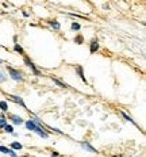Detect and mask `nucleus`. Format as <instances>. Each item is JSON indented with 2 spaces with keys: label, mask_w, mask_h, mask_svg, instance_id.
Returning a JSON list of instances; mask_svg holds the SVG:
<instances>
[{
  "label": "nucleus",
  "mask_w": 146,
  "mask_h": 157,
  "mask_svg": "<svg viewBox=\"0 0 146 157\" xmlns=\"http://www.w3.org/2000/svg\"><path fill=\"white\" fill-rule=\"evenodd\" d=\"M5 125H7V119L4 116H0V129H4Z\"/></svg>",
  "instance_id": "obj_18"
},
{
  "label": "nucleus",
  "mask_w": 146,
  "mask_h": 157,
  "mask_svg": "<svg viewBox=\"0 0 146 157\" xmlns=\"http://www.w3.org/2000/svg\"><path fill=\"white\" fill-rule=\"evenodd\" d=\"M4 131L5 133H14V126H12V125H5V126H4Z\"/></svg>",
  "instance_id": "obj_17"
},
{
  "label": "nucleus",
  "mask_w": 146,
  "mask_h": 157,
  "mask_svg": "<svg viewBox=\"0 0 146 157\" xmlns=\"http://www.w3.org/2000/svg\"><path fill=\"white\" fill-rule=\"evenodd\" d=\"M0 110L2 111H8V103L7 102H4V100H2V102H0Z\"/></svg>",
  "instance_id": "obj_15"
},
{
  "label": "nucleus",
  "mask_w": 146,
  "mask_h": 157,
  "mask_svg": "<svg viewBox=\"0 0 146 157\" xmlns=\"http://www.w3.org/2000/svg\"><path fill=\"white\" fill-rule=\"evenodd\" d=\"M51 81H53L54 84H57L58 87H61V88H68V85L65 83H62L61 80H58V78H56V77H51Z\"/></svg>",
  "instance_id": "obj_12"
},
{
  "label": "nucleus",
  "mask_w": 146,
  "mask_h": 157,
  "mask_svg": "<svg viewBox=\"0 0 146 157\" xmlns=\"http://www.w3.org/2000/svg\"><path fill=\"white\" fill-rule=\"evenodd\" d=\"M73 41H75V43H77V45H81V43H84V37L81 34H78V35H76Z\"/></svg>",
  "instance_id": "obj_14"
},
{
  "label": "nucleus",
  "mask_w": 146,
  "mask_h": 157,
  "mask_svg": "<svg viewBox=\"0 0 146 157\" xmlns=\"http://www.w3.org/2000/svg\"><path fill=\"white\" fill-rule=\"evenodd\" d=\"M57 157H62V156H57Z\"/></svg>",
  "instance_id": "obj_25"
},
{
  "label": "nucleus",
  "mask_w": 146,
  "mask_h": 157,
  "mask_svg": "<svg viewBox=\"0 0 146 157\" xmlns=\"http://www.w3.org/2000/svg\"><path fill=\"white\" fill-rule=\"evenodd\" d=\"M5 80H7V77H5V76L4 75H3V73L2 72H0V83H4V81Z\"/></svg>",
  "instance_id": "obj_21"
},
{
  "label": "nucleus",
  "mask_w": 146,
  "mask_h": 157,
  "mask_svg": "<svg viewBox=\"0 0 146 157\" xmlns=\"http://www.w3.org/2000/svg\"><path fill=\"white\" fill-rule=\"evenodd\" d=\"M8 154H10L11 157H18V156H16V153H15V152L12 150V149H11V150H10V153H8Z\"/></svg>",
  "instance_id": "obj_22"
},
{
  "label": "nucleus",
  "mask_w": 146,
  "mask_h": 157,
  "mask_svg": "<svg viewBox=\"0 0 146 157\" xmlns=\"http://www.w3.org/2000/svg\"><path fill=\"white\" fill-rule=\"evenodd\" d=\"M20 157H29V156H20Z\"/></svg>",
  "instance_id": "obj_24"
},
{
  "label": "nucleus",
  "mask_w": 146,
  "mask_h": 157,
  "mask_svg": "<svg viewBox=\"0 0 146 157\" xmlns=\"http://www.w3.org/2000/svg\"><path fill=\"white\" fill-rule=\"evenodd\" d=\"M26 127H27V130H30V131H34L35 129H37V122L35 121H32V119H29V121H26Z\"/></svg>",
  "instance_id": "obj_7"
},
{
  "label": "nucleus",
  "mask_w": 146,
  "mask_h": 157,
  "mask_svg": "<svg viewBox=\"0 0 146 157\" xmlns=\"http://www.w3.org/2000/svg\"><path fill=\"white\" fill-rule=\"evenodd\" d=\"M3 62H4V61H3V60H0V64H3Z\"/></svg>",
  "instance_id": "obj_23"
},
{
  "label": "nucleus",
  "mask_w": 146,
  "mask_h": 157,
  "mask_svg": "<svg viewBox=\"0 0 146 157\" xmlns=\"http://www.w3.org/2000/svg\"><path fill=\"white\" fill-rule=\"evenodd\" d=\"M34 133H37V134H39L42 138H47V137H49V134L45 131V130H43V127L38 126V125H37V129L34 130Z\"/></svg>",
  "instance_id": "obj_9"
},
{
  "label": "nucleus",
  "mask_w": 146,
  "mask_h": 157,
  "mask_svg": "<svg viewBox=\"0 0 146 157\" xmlns=\"http://www.w3.org/2000/svg\"><path fill=\"white\" fill-rule=\"evenodd\" d=\"M75 70H76V72H77V75L80 76V78H81V80H83V83L88 84V81H87L85 76H84V72H83V66H81V65H77V66L75 68Z\"/></svg>",
  "instance_id": "obj_6"
},
{
  "label": "nucleus",
  "mask_w": 146,
  "mask_h": 157,
  "mask_svg": "<svg viewBox=\"0 0 146 157\" xmlns=\"http://www.w3.org/2000/svg\"><path fill=\"white\" fill-rule=\"evenodd\" d=\"M8 97H10V100L15 102L16 104H20L22 107H23V108H26V110H27V107H26V104H24V102H23V99H22V97L16 96V95H8Z\"/></svg>",
  "instance_id": "obj_4"
},
{
  "label": "nucleus",
  "mask_w": 146,
  "mask_h": 157,
  "mask_svg": "<svg viewBox=\"0 0 146 157\" xmlns=\"http://www.w3.org/2000/svg\"><path fill=\"white\" fill-rule=\"evenodd\" d=\"M47 23L50 24V26L53 27L54 30H59V29H61V24H59V23H58V22H57V20H49Z\"/></svg>",
  "instance_id": "obj_13"
},
{
  "label": "nucleus",
  "mask_w": 146,
  "mask_h": 157,
  "mask_svg": "<svg viewBox=\"0 0 146 157\" xmlns=\"http://www.w3.org/2000/svg\"><path fill=\"white\" fill-rule=\"evenodd\" d=\"M23 61H24V64H26L27 66H29L30 69L32 70V73H34L35 76H41V72L37 69V66H35V64L31 61V60L29 58V57H27V56H23Z\"/></svg>",
  "instance_id": "obj_2"
},
{
  "label": "nucleus",
  "mask_w": 146,
  "mask_h": 157,
  "mask_svg": "<svg viewBox=\"0 0 146 157\" xmlns=\"http://www.w3.org/2000/svg\"><path fill=\"white\" fill-rule=\"evenodd\" d=\"M11 149H12V150H22V149H23V145H22L20 142H12L11 143Z\"/></svg>",
  "instance_id": "obj_11"
},
{
  "label": "nucleus",
  "mask_w": 146,
  "mask_h": 157,
  "mask_svg": "<svg viewBox=\"0 0 146 157\" xmlns=\"http://www.w3.org/2000/svg\"><path fill=\"white\" fill-rule=\"evenodd\" d=\"M7 70H8V73H10V77L12 78L14 81H23L24 78H23V75H22V72L19 69H15V68H12V66H10V65H7Z\"/></svg>",
  "instance_id": "obj_1"
},
{
  "label": "nucleus",
  "mask_w": 146,
  "mask_h": 157,
  "mask_svg": "<svg viewBox=\"0 0 146 157\" xmlns=\"http://www.w3.org/2000/svg\"><path fill=\"white\" fill-rule=\"evenodd\" d=\"M81 146H83L85 150L91 152V153H99V152H97V149H95L93 146H92L91 143H88V142H81Z\"/></svg>",
  "instance_id": "obj_8"
},
{
  "label": "nucleus",
  "mask_w": 146,
  "mask_h": 157,
  "mask_svg": "<svg viewBox=\"0 0 146 157\" xmlns=\"http://www.w3.org/2000/svg\"><path fill=\"white\" fill-rule=\"evenodd\" d=\"M70 27H72V30H75V31H78V30L81 29V26L77 23V22H73V23H72V26H70Z\"/></svg>",
  "instance_id": "obj_19"
},
{
  "label": "nucleus",
  "mask_w": 146,
  "mask_h": 157,
  "mask_svg": "<svg viewBox=\"0 0 146 157\" xmlns=\"http://www.w3.org/2000/svg\"><path fill=\"white\" fill-rule=\"evenodd\" d=\"M10 150H11L10 148H7V146H3V145H0V152H2V153H5V154H8V153H10Z\"/></svg>",
  "instance_id": "obj_20"
},
{
  "label": "nucleus",
  "mask_w": 146,
  "mask_h": 157,
  "mask_svg": "<svg viewBox=\"0 0 146 157\" xmlns=\"http://www.w3.org/2000/svg\"><path fill=\"white\" fill-rule=\"evenodd\" d=\"M100 45H99V41H97V38H93V39L91 41V43H89V53L93 54L96 53L97 50H99Z\"/></svg>",
  "instance_id": "obj_3"
},
{
  "label": "nucleus",
  "mask_w": 146,
  "mask_h": 157,
  "mask_svg": "<svg viewBox=\"0 0 146 157\" xmlns=\"http://www.w3.org/2000/svg\"><path fill=\"white\" fill-rule=\"evenodd\" d=\"M8 119H11V121H12V123H15V125H22V123H23V118H22V116H19V115L10 114V115H8Z\"/></svg>",
  "instance_id": "obj_5"
},
{
  "label": "nucleus",
  "mask_w": 146,
  "mask_h": 157,
  "mask_svg": "<svg viewBox=\"0 0 146 157\" xmlns=\"http://www.w3.org/2000/svg\"><path fill=\"white\" fill-rule=\"evenodd\" d=\"M120 114H122V116H123V118H124V119H126V121H129V122H131V123H132V125H135V126H137V123H135V122H134V121H132V119H131V116H129V115H127V114H126V112H123V111H122V112H120Z\"/></svg>",
  "instance_id": "obj_16"
},
{
  "label": "nucleus",
  "mask_w": 146,
  "mask_h": 157,
  "mask_svg": "<svg viewBox=\"0 0 146 157\" xmlns=\"http://www.w3.org/2000/svg\"><path fill=\"white\" fill-rule=\"evenodd\" d=\"M14 50H15L16 53H19L20 56H26V53H24V49L22 48L19 43H15V45H14Z\"/></svg>",
  "instance_id": "obj_10"
}]
</instances>
